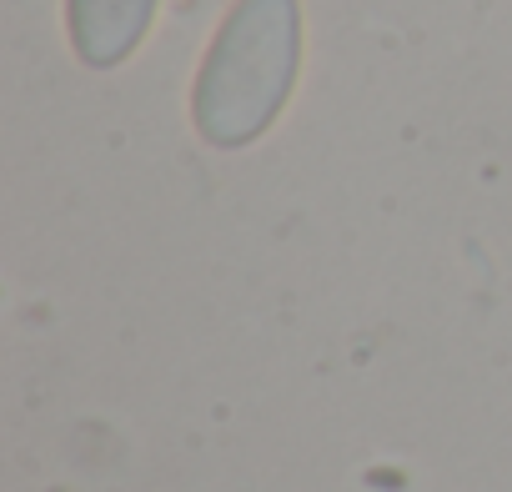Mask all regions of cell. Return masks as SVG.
I'll return each mask as SVG.
<instances>
[{
    "label": "cell",
    "mask_w": 512,
    "mask_h": 492,
    "mask_svg": "<svg viewBox=\"0 0 512 492\" xmlns=\"http://www.w3.org/2000/svg\"><path fill=\"white\" fill-rule=\"evenodd\" d=\"M161 0H66V36L86 71L126 66L156 26Z\"/></svg>",
    "instance_id": "2"
},
{
    "label": "cell",
    "mask_w": 512,
    "mask_h": 492,
    "mask_svg": "<svg viewBox=\"0 0 512 492\" xmlns=\"http://www.w3.org/2000/svg\"><path fill=\"white\" fill-rule=\"evenodd\" d=\"M302 76L297 0H236L191 81V126L216 151L256 146L287 111Z\"/></svg>",
    "instance_id": "1"
}]
</instances>
